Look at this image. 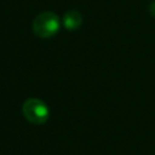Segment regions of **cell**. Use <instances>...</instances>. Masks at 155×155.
I'll return each instance as SVG.
<instances>
[{
    "label": "cell",
    "instance_id": "4",
    "mask_svg": "<svg viewBox=\"0 0 155 155\" xmlns=\"http://www.w3.org/2000/svg\"><path fill=\"white\" fill-rule=\"evenodd\" d=\"M149 12L155 17V0L149 5Z\"/></svg>",
    "mask_w": 155,
    "mask_h": 155
},
{
    "label": "cell",
    "instance_id": "1",
    "mask_svg": "<svg viewBox=\"0 0 155 155\" xmlns=\"http://www.w3.org/2000/svg\"><path fill=\"white\" fill-rule=\"evenodd\" d=\"M61 28V18L57 13L51 11H45L39 13L31 23L33 33L41 38V39H48L54 36Z\"/></svg>",
    "mask_w": 155,
    "mask_h": 155
},
{
    "label": "cell",
    "instance_id": "2",
    "mask_svg": "<svg viewBox=\"0 0 155 155\" xmlns=\"http://www.w3.org/2000/svg\"><path fill=\"white\" fill-rule=\"evenodd\" d=\"M24 117L34 125H42L50 117V109L47 104L40 98H28L22 105Z\"/></svg>",
    "mask_w": 155,
    "mask_h": 155
},
{
    "label": "cell",
    "instance_id": "3",
    "mask_svg": "<svg viewBox=\"0 0 155 155\" xmlns=\"http://www.w3.org/2000/svg\"><path fill=\"white\" fill-rule=\"evenodd\" d=\"M62 24L68 30H75L82 24V16L78 10H69L63 15Z\"/></svg>",
    "mask_w": 155,
    "mask_h": 155
}]
</instances>
